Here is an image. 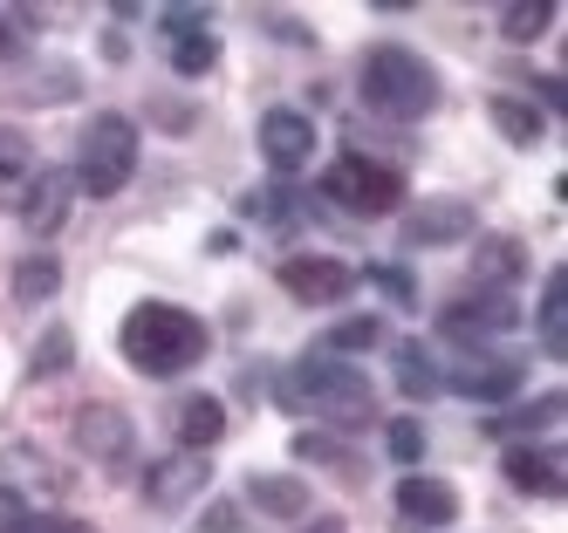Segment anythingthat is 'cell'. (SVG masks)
<instances>
[{"label": "cell", "mask_w": 568, "mask_h": 533, "mask_svg": "<svg viewBox=\"0 0 568 533\" xmlns=\"http://www.w3.org/2000/svg\"><path fill=\"white\" fill-rule=\"evenodd\" d=\"M206 321L172 308V301H138L124 315V328H116V349H124L131 369H144V377H185V369L206 356Z\"/></svg>", "instance_id": "6da1fadb"}, {"label": "cell", "mask_w": 568, "mask_h": 533, "mask_svg": "<svg viewBox=\"0 0 568 533\" xmlns=\"http://www.w3.org/2000/svg\"><path fill=\"white\" fill-rule=\"evenodd\" d=\"M356 96L371 103V116L384 123H425L438 110V69L412 49H397V41H384V49L363 55V75H356Z\"/></svg>", "instance_id": "7a4b0ae2"}, {"label": "cell", "mask_w": 568, "mask_h": 533, "mask_svg": "<svg viewBox=\"0 0 568 533\" xmlns=\"http://www.w3.org/2000/svg\"><path fill=\"white\" fill-rule=\"evenodd\" d=\"M281 403H288V410H308V418L336 424V431H356V424L377 418L371 377H363V369H349V362H329V356L295 362L288 377H281Z\"/></svg>", "instance_id": "3957f363"}, {"label": "cell", "mask_w": 568, "mask_h": 533, "mask_svg": "<svg viewBox=\"0 0 568 533\" xmlns=\"http://www.w3.org/2000/svg\"><path fill=\"white\" fill-rule=\"evenodd\" d=\"M138 178V123L131 116H90L83 144H75V192L90 198H116Z\"/></svg>", "instance_id": "277c9868"}, {"label": "cell", "mask_w": 568, "mask_h": 533, "mask_svg": "<svg viewBox=\"0 0 568 533\" xmlns=\"http://www.w3.org/2000/svg\"><path fill=\"white\" fill-rule=\"evenodd\" d=\"M322 198H329V205H349L356 219H377V213H390V205L404 198V178L390 172V164L363 157V151H343V157L329 164V178H322Z\"/></svg>", "instance_id": "5b68a950"}, {"label": "cell", "mask_w": 568, "mask_h": 533, "mask_svg": "<svg viewBox=\"0 0 568 533\" xmlns=\"http://www.w3.org/2000/svg\"><path fill=\"white\" fill-rule=\"evenodd\" d=\"M514 321H520L514 295H500V287H479V295H459L453 308L438 315V336L459 342V349H494Z\"/></svg>", "instance_id": "8992f818"}, {"label": "cell", "mask_w": 568, "mask_h": 533, "mask_svg": "<svg viewBox=\"0 0 568 533\" xmlns=\"http://www.w3.org/2000/svg\"><path fill=\"white\" fill-rule=\"evenodd\" d=\"M274 274H281V287H288L295 301H308V308H336L349 287H356V267L336 260V254H288Z\"/></svg>", "instance_id": "52a82bcc"}, {"label": "cell", "mask_w": 568, "mask_h": 533, "mask_svg": "<svg viewBox=\"0 0 568 533\" xmlns=\"http://www.w3.org/2000/svg\"><path fill=\"white\" fill-rule=\"evenodd\" d=\"M75 451L97 459V465H124L138 451V424L116 403H83V410H75Z\"/></svg>", "instance_id": "ba28073f"}, {"label": "cell", "mask_w": 568, "mask_h": 533, "mask_svg": "<svg viewBox=\"0 0 568 533\" xmlns=\"http://www.w3.org/2000/svg\"><path fill=\"white\" fill-rule=\"evenodd\" d=\"M206 451H172V459H158L151 472H144V500L158 506V513H179V506H192L199 500V492H206Z\"/></svg>", "instance_id": "9c48e42d"}, {"label": "cell", "mask_w": 568, "mask_h": 533, "mask_svg": "<svg viewBox=\"0 0 568 533\" xmlns=\"http://www.w3.org/2000/svg\"><path fill=\"white\" fill-rule=\"evenodd\" d=\"M69 205H75V172H62V164H55V172H34V178H28V192H21L14 213H21L28 233L49 239V233L69 226Z\"/></svg>", "instance_id": "30bf717a"}, {"label": "cell", "mask_w": 568, "mask_h": 533, "mask_svg": "<svg viewBox=\"0 0 568 533\" xmlns=\"http://www.w3.org/2000/svg\"><path fill=\"white\" fill-rule=\"evenodd\" d=\"M261 157L274 164L281 178H295L302 164L315 157V123H308L302 110H267V116H261Z\"/></svg>", "instance_id": "8fae6325"}, {"label": "cell", "mask_w": 568, "mask_h": 533, "mask_svg": "<svg viewBox=\"0 0 568 533\" xmlns=\"http://www.w3.org/2000/svg\"><path fill=\"white\" fill-rule=\"evenodd\" d=\"M520 377H527V362L520 356H494V349H473L453 377H445V390H459V397H514L520 390Z\"/></svg>", "instance_id": "7c38bea8"}, {"label": "cell", "mask_w": 568, "mask_h": 533, "mask_svg": "<svg viewBox=\"0 0 568 533\" xmlns=\"http://www.w3.org/2000/svg\"><path fill=\"white\" fill-rule=\"evenodd\" d=\"M165 55H172L179 75H206L220 62V41H213V28H206L199 8H172L165 14Z\"/></svg>", "instance_id": "4fadbf2b"}, {"label": "cell", "mask_w": 568, "mask_h": 533, "mask_svg": "<svg viewBox=\"0 0 568 533\" xmlns=\"http://www.w3.org/2000/svg\"><path fill=\"white\" fill-rule=\"evenodd\" d=\"M473 233V205L466 198H425V205H404V246H445Z\"/></svg>", "instance_id": "5bb4252c"}, {"label": "cell", "mask_w": 568, "mask_h": 533, "mask_svg": "<svg viewBox=\"0 0 568 533\" xmlns=\"http://www.w3.org/2000/svg\"><path fill=\"white\" fill-rule=\"evenodd\" d=\"M397 513L418 520V526H453L459 520V492L445 479H432V472H404L397 479Z\"/></svg>", "instance_id": "9a60e30c"}, {"label": "cell", "mask_w": 568, "mask_h": 533, "mask_svg": "<svg viewBox=\"0 0 568 533\" xmlns=\"http://www.w3.org/2000/svg\"><path fill=\"white\" fill-rule=\"evenodd\" d=\"M507 479H514L520 492H535V500H561V492H568L561 459H555V451H535V444H514V451H507Z\"/></svg>", "instance_id": "2e32d148"}, {"label": "cell", "mask_w": 568, "mask_h": 533, "mask_svg": "<svg viewBox=\"0 0 568 533\" xmlns=\"http://www.w3.org/2000/svg\"><path fill=\"white\" fill-rule=\"evenodd\" d=\"M473 274H479V287H500V295H507V287L527 274V246L514 233H486L479 254H473Z\"/></svg>", "instance_id": "e0dca14e"}, {"label": "cell", "mask_w": 568, "mask_h": 533, "mask_svg": "<svg viewBox=\"0 0 568 533\" xmlns=\"http://www.w3.org/2000/svg\"><path fill=\"white\" fill-rule=\"evenodd\" d=\"M247 500L261 513H274V520H302L308 513V485L302 479H281V472H254L247 479Z\"/></svg>", "instance_id": "ac0fdd59"}, {"label": "cell", "mask_w": 568, "mask_h": 533, "mask_svg": "<svg viewBox=\"0 0 568 533\" xmlns=\"http://www.w3.org/2000/svg\"><path fill=\"white\" fill-rule=\"evenodd\" d=\"M220 438H226V403L220 397H185V410H179V444L185 451H206Z\"/></svg>", "instance_id": "d6986e66"}, {"label": "cell", "mask_w": 568, "mask_h": 533, "mask_svg": "<svg viewBox=\"0 0 568 533\" xmlns=\"http://www.w3.org/2000/svg\"><path fill=\"white\" fill-rule=\"evenodd\" d=\"M486 116H494V131H500L507 144H535V137H541V110L520 103V96H494V103H486Z\"/></svg>", "instance_id": "ffe728a7"}, {"label": "cell", "mask_w": 568, "mask_h": 533, "mask_svg": "<svg viewBox=\"0 0 568 533\" xmlns=\"http://www.w3.org/2000/svg\"><path fill=\"white\" fill-rule=\"evenodd\" d=\"M55 287H62V260H55V254H28V260L14 267V301H28V308L49 301Z\"/></svg>", "instance_id": "44dd1931"}, {"label": "cell", "mask_w": 568, "mask_h": 533, "mask_svg": "<svg viewBox=\"0 0 568 533\" xmlns=\"http://www.w3.org/2000/svg\"><path fill=\"white\" fill-rule=\"evenodd\" d=\"M397 383H404V397H438V390H445V377L432 369V349L397 342Z\"/></svg>", "instance_id": "7402d4cb"}, {"label": "cell", "mask_w": 568, "mask_h": 533, "mask_svg": "<svg viewBox=\"0 0 568 533\" xmlns=\"http://www.w3.org/2000/svg\"><path fill=\"white\" fill-rule=\"evenodd\" d=\"M555 418H568V397L520 403V410H507V418H494V431H500V438H535V431H548Z\"/></svg>", "instance_id": "603a6c76"}, {"label": "cell", "mask_w": 568, "mask_h": 533, "mask_svg": "<svg viewBox=\"0 0 568 533\" xmlns=\"http://www.w3.org/2000/svg\"><path fill=\"white\" fill-rule=\"evenodd\" d=\"M561 308H568V280H561V274H548V287H541V349H548V356H568Z\"/></svg>", "instance_id": "cb8c5ba5"}, {"label": "cell", "mask_w": 568, "mask_h": 533, "mask_svg": "<svg viewBox=\"0 0 568 533\" xmlns=\"http://www.w3.org/2000/svg\"><path fill=\"white\" fill-rule=\"evenodd\" d=\"M75 362V336H69V328L55 321L49 328V336L42 342H34V356H28V377H62V369Z\"/></svg>", "instance_id": "d4e9b609"}, {"label": "cell", "mask_w": 568, "mask_h": 533, "mask_svg": "<svg viewBox=\"0 0 568 533\" xmlns=\"http://www.w3.org/2000/svg\"><path fill=\"white\" fill-rule=\"evenodd\" d=\"M548 21H555L548 0H520V8H507V14H500V34H507V41H541V34H548Z\"/></svg>", "instance_id": "484cf974"}, {"label": "cell", "mask_w": 568, "mask_h": 533, "mask_svg": "<svg viewBox=\"0 0 568 533\" xmlns=\"http://www.w3.org/2000/svg\"><path fill=\"white\" fill-rule=\"evenodd\" d=\"M384 444H390V459H397V465H418V459H425V431H418L412 418H397V424L384 431Z\"/></svg>", "instance_id": "4316f807"}, {"label": "cell", "mask_w": 568, "mask_h": 533, "mask_svg": "<svg viewBox=\"0 0 568 533\" xmlns=\"http://www.w3.org/2000/svg\"><path fill=\"white\" fill-rule=\"evenodd\" d=\"M75 96V69H42L28 82V103H69Z\"/></svg>", "instance_id": "83f0119b"}, {"label": "cell", "mask_w": 568, "mask_h": 533, "mask_svg": "<svg viewBox=\"0 0 568 533\" xmlns=\"http://www.w3.org/2000/svg\"><path fill=\"white\" fill-rule=\"evenodd\" d=\"M377 336H384V328H377L371 315H356V321H343V328H329V342H322V349H343V356H349V349H371Z\"/></svg>", "instance_id": "f1b7e54d"}, {"label": "cell", "mask_w": 568, "mask_h": 533, "mask_svg": "<svg viewBox=\"0 0 568 533\" xmlns=\"http://www.w3.org/2000/svg\"><path fill=\"white\" fill-rule=\"evenodd\" d=\"M21 172H28V137L0 123V178H21Z\"/></svg>", "instance_id": "f546056e"}, {"label": "cell", "mask_w": 568, "mask_h": 533, "mask_svg": "<svg viewBox=\"0 0 568 533\" xmlns=\"http://www.w3.org/2000/svg\"><path fill=\"white\" fill-rule=\"evenodd\" d=\"M14 533H97L90 520H69V513H28Z\"/></svg>", "instance_id": "4dcf8cb0"}, {"label": "cell", "mask_w": 568, "mask_h": 533, "mask_svg": "<svg viewBox=\"0 0 568 533\" xmlns=\"http://www.w3.org/2000/svg\"><path fill=\"white\" fill-rule=\"evenodd\" d=\"M295 451H302V459H329V465H349L356 472V459H349V444H336V438H295Z\"/></svg>", "instance_id": "1f68e13d"}, {"label": "cell", "mask_w": 568, "mask_h": 533, "mask_svg": "<svg viewBox=\"0 0 568 533\" xmlns=\"http://www.w3.org/2000/svg\"><path fill=\"white\" fill-rule=\"evenodd\" d=\"M371 280L384 287V295H390V301H404V308H412V301H418V287H412V274H404V267H371Z\"/></svg>", "instance_id": "d6a6232c"}, {"label": "cell", "mask_w": 568, "mask_h": 533, "mask_svg": "<svg viewBox=\"0 0 568 533\" xmlns=\"http://www.w3.org/2000/svg\"><path fill=\"white\" fill-rule=\"evenodd\" d=\"M21 520H28V500H21L14 485H0V533H14Z\"/></svg>", "instance_id": "836d02e7"}, {"label": "cell", "mask_w": 568, "mask_h": 533, "mask_svg": "<svg viewBox=\"0 0 568 533\" xmlns=\"http://www.w3.org/2000/svg\"><path fill=\"white\" fill-rule=\"evenodd\" d=\"M267 28H274L281 41H295V49H308V41H315V34H308L302 21H288V14H267Z\"/></svg>", "instance_id": "e575fe53"}, {"label": "cell", "mask_w": 568, "mask_h": 533, "mask_svg": "<svg viewBox=\"0 0 568 533\" xmlns=\"http://www.w3.org/2000/svg\"><path fill=\"white\" fill-rule=\"evenodd\" d=\"M14 55H21V28L0 14V62H14Z\"/></svg>", "instance_id": "d590c367"}, {"label": "cell", "mask_w": 568, "mask_h": 533, "mask_svg": "<svg viewBox=\"0 0 568 533\" xmlns=\"http://www.w3.org/2000/svg\"><path fill=\"white\" fill-rule=\"evenodd\" d=\"M233 526H240V506H213L206 513V533H233Z\"/></svg>", "instance_id": "8d00e7d4"}]
</instances>
